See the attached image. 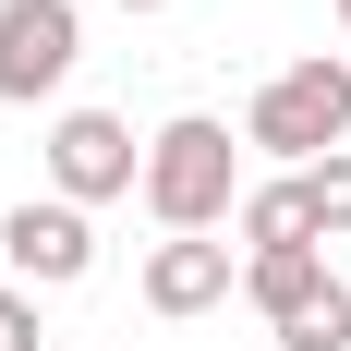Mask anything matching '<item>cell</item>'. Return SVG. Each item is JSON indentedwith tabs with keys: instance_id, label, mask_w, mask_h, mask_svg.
<instances>
[{
	"instance_id": "13",
	"label": "cell",
	"mask_w": 351,
	"mask_h": 351,
	"mask_svg": "<svg viewBox=\"0 0 351 351\" xmlns=\"http://www.w3.org/2000/svg\"><path fill=\"white\" fill-rule=\"evenodd\" d=\"M121 12H170V0H121Z\"/></svg>"
},
{
	"instance_id": "4",
	"label": "cell",
	"mask_w": 351,
	"mask_h": 351,
	"mask_svg": "<svg viewBox=\"0 0 351 351\" xmlns=\"http://www.w3.org/2000/svg\"><path fill=\"white\" fill-rule=\"evenodd\" d=\"M145 182V145L121 109H61L49 121V194L61 206H109V194H134Z\"/></svg>"
},
{
	"instance_id": "8",
	"label": "cell",
	"mask_w": 351,
	"mask_h": 351,
	"mask_svg": "<svg viewBox=\"0 0 351 351\" xmlns=\"http://www.w3.org/2000/svg\"><path fill=\"white\" fill-rule=\"evenodd\" d=\"M327 279H339L327 254H243V303H254V315H267V327H279L291 303H315Z\"/></svg>"
},
{
	"instance_id": "10",
	"label": "cell",
	"mask_w": 351,
	"mask_h": 351,
	"mask_svg": "<svg viewBox=\"0 0 351 351\" xmlns=\"http://www.w3.org/2000/svg\"><path fill=\"white\" fill-rule=\"evenodd\" d=\"M291 182H303L315 243H351V145H339V158H315V170H291Z\"/></svg>"
},
{
	"instance_id": "3",
	"label": "cell",
	"mask_w": 351,
	"mask_h": 351,
	"mask_svg": "<svg viewBox=\"0 0 351 351\" xmlns=\"http://www.w3.org/2000/svg\"><path fill=\"white\" fill-rule=\"evenodd\" d=\"M73 61H85V12L73 0H0V109L61 97Z\"/></svg>"
},
{
	"instance_id": "12",
	"label": "cell",
	"mask_w": 351,
	"mask_h": 351,
	"mask_svg": "<svg viewBox=\"0 0 351 351\" xmlns=\"http://www.w3.org/2000/svg\"><path fill=\"white\" fill-rule=\"evenodd\" d=\"M339 61H351V0H339Z\"/></svg>"
},
{
	"instance_id": "6",
	"label": "cell",
	"mask_w": 351,
	"mask_h": 351,
	"mask_svg": "<svg viewBox=\"0 0 351 351\" xmlns=\"http://www.w3.org/2000/svg\"><path fill=\"white\" fill-rule=\"evenodd\" d=\"M243 291V243H158L145 254V315H218Z\"/></svg>"
},
{
	"instance_id": "5",
	"label": "cell",
	"mask_w": 351,
	"mask_h": 351,
	"mask_svg": "<svg viewBox=\"0 0 351 351\" xmlns=\"http://www.w3.org/2000/svg\"><path fill=\"white\" fill-rule=\"evenodd\" d=\"M0 267H12V291H73V279H97V218L61 206V194H25V206H0Z\"/></svg>"
},
{
	"instance_id": "11",
	"label": "cell",
	"mask_w": 351,
	"mask_h": 351,
	"mask_svg": "<svg viewBox=\"0 0 351 351\" xmlns=\"http://www.w3.org/2000/svg\"><path fill=\"white\" fill-rule=\"evenodd\" d=\"M0 351H36V291L0 279Z\"/></svg>"
},
{
	"instance_id": "2",
	"label": "cell",
	"mask_w": 351,
	"mask_h": 351,
	"mask_svg": "<svg viewBox=\"0 0 351 351\" xmlns=\"http://www.w3.org/2000/svg\"><path fill=\"white\" fill-rule=\"evenodd\" d=\"M243 145H267L279 170H315V158H339L351 145V61H279L267 85H254V109H243Z\"/></svg>"
},
{
	"instance_id": "9",
	"label": "cell",
	"mask_w": 351,
	"mask_h": 351,
	"mask_svg": "<svg viewBox=\"0 0 351 351\" xmlns=\"http://www.w3.org/2000/svg\"><path fill=\"white\" fill-rule=\"evenodd\" d=\"M267 351H351V279H327L315 303H291V315L267 327Z\"/></svg>"
},
{
	"instance_id": "1",
	"label": "cell",
	"mask_w": 351,
	"mask_h": 351,
	"mask_svg": "<svg viewBox=\"0 0 351 351\" xmlns=\"http://www.w3.org/2000/svg\"><path fill=\"white\" fill-rule=\"evenodd\" d=\"M145 218L170 230V243H206L218 218L243 206V145H230V121H206V109H182V121H158L145 134Z\"/></svg>"
},
{
	"instance_id": "7",
	"label": "cell",
	"mask_w": 351,
	"mask_h": 351,
	"mask_svg": "<svg viewBox=\"0 0 351 351\" xmlns=\"http://www.w3.org/2000/svg\"><path fill=\"white\" fill-rule=\"evenodd\" d=\"M230 230H243V254H315V218H303V182H243V206H230Z\"/></svg>"
}]
</instances>
